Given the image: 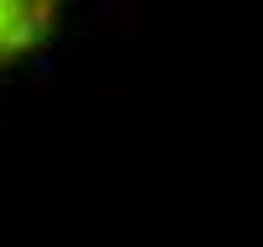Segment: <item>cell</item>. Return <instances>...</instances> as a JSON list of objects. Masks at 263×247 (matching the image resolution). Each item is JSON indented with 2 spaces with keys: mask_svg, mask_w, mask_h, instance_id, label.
<instances>
[{
  "mask_svg": "<svg viewBox=\"0 0 263 247\" xmlns=\"http://www.w3.org/2000/svg\"><path fill=\"white\" fill-rule=\"evenodd\" d=\"M58 27L53 0H0V74H11L21 58H32Z\"/></svg>",
  "mask_w": 263,
  "mask_h": 247,
  "instance_id": "6da1fadb",
  "label": "cell"
}]
</instances>
